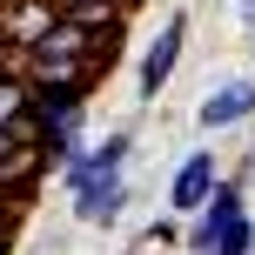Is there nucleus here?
Listing matches in <instances>:
<instances>
[{
	"label": "nucleus",
	"instance_id": "obj_8",
	"mask_svg": "<svg viewBox=\"0 0 255 255\" xmlns=\"http://www.w3.org/2000/svg\"><path fill=\"white\" fill-rule=\"evenodd\" d=\"M27 108H34V88H27V74H0V128H20Z\"/></svg>",
	"mask_w": 255,
	"mask_h": 255
},
{
	"label": "nucleus",
	"instance_id": "obj_10",
	"mask_svg": "<svg viewBox=\"0 0 255 255\" xmlns=\"http://www.w3.org/2000/svg\"><path fill=\"white\" fill-rule=\"evenodd\" d=\"M175 242H181V229H175L168 215H161V222H148V235H141V249H175Z\"/></svg>",
	"mask_w": 255,
	"mask_h": 255
},
{
	"label": "nucleus",
	"instance_id": "obj_11",
	"mask_svg": "<svg viewBox=\"0 0 255 255\" xmlns=\"http://www.w3.org/2000/svg\"><path fill=\"white\" fill-rule=\"evenodd\" d=\"M13 222H20V195L0 188V242H13Z\"/></svg>",
	"mask_w": 255,
	"mask_h": 255
},
{
	"label": "nucleus",
	"instance_id": "obj_7",
	"mask_svg": "<svg viewBox=\"0 0 255 255\" xmlns=\"http://www.w3.org/2000/svg\"><path fill=\"white\" fill-rule=\"evenodd\" d=\"M121 208H128V181L115 175V181H88V188H74V215L81 222H121Z\"/></svg>",
	"mask_w": 255,
	"mask_h": 255
},
{
	"label": "nucleus",
	"instance_id": "obj_6",
	"mask_svg": "<svg viewBox=\"0 0 255 255\" xmlns=\"http://www.w3.org/2000/svg\"><path fill=\"white\" fill-rule=\"evenodd\" d=\"M255 115V81H229L202 101V128H242Z\"/></svg>",
	"mask_w": 255,
	"mask_h": 255
},
{
	"label": "nucleus",
	"instance_id": "obj_2",
	"mask_svg": "<svg viewBox=\"0 0 255 255\" xmlns=\"http://www.w3.org/2000/svg\"><path fill=\"white\" fill-rule=\"evenodd\" d=\"M128 154H134V141H128V134H108V141H94V148H81L74 161L61 168L67 195H74V188H88V181H115L121 168H128Z\"/></svg>",
	"mask_w": 255,
	"mask_h": 255
},
{
	"label": "nucleus",
	"instance_id": "obj_15",
	"mask_svg": "<svg viewBox=\"0 0 255 255\" xmlns=\"http://www.w3.org/2000/svg\"><path fill=\"white\" fill-rule=\"evenodd\" d=\"M0 7H7V0H0Z\"/></svg>",
	"mask_w": 255,
	"mask_h": 255
},
{
	"label": "nucleus",
	"instance_id": "obj_14",
	"mask_svg": "<svg viewBox=\"0 0 255 255\" xmlns=\"http://www.w3.org/2000/svg\"><path fill=\"white\" fill-rule=\"evenodd\" d=\"M134 255H148V249H134Z\"/></svg>",
	"mask_w": 255,
	"mask_h": 255
},
{
	"label": "nucleus",
	"instance_id": "obj_9",
	"mask_svg": "<svg viewBox=\"0 0 255 255\" xmlns=\"http://www.w3.org/2000/svg\"><path fill=\"white\" fill-rule=\"evenodd\" d=\"M208 255H255V222H249V215H235L229 229L215 235V249H208Z\"/></svg>",
	"mask_w": 255,
	"mask_h": 255
},
{
	"label": "nucleus",
	"instance_id": "obj_5",
	"mask_svg": "<svg viewBox=\"0 0 255 255\" xmlns=\"http://www.w3.org/2000/svg\"><path fill=\"white\" fill-rule=\"evenodd\" d=\"M47 20H54V0H7V7H0V47L27 54L40 34H47Z\"/></svg>",
	"mask_w": 255,
	"mask_h": 255
},
{
	"label": "nucleus",
	"instance_id": "obj_4",
	"mask_svg": "<svg viewBox=\"0 0 255 255\" xmlns=\"http://www.w3.org/2000/svg\"><path fill=\"white\" fill-rule=\"evenodd\" d=\"M215 148H195L188 161L175 168V181H168V208L175 215H202V202H208V188H215Z\"/></svg>",
	"mask_w": 255,
	"mask_h": 255
},
{
	"label": "nucleus",
	"instance_id": "obj_1",
	"mask_svg": "<svg viewBox=\"0 0 255 255\" xmlns=\"http://www.w3.org/2000/svg\"><path fill=\"white\" fill-rule=\"evenodd\" d=\"M181 40H188V13H168L161 34H154L148 54H141V81H134L141 101H161V88L175 81V67H181Z\"/></svg>",
	"mask_w": 255,
	"mask_h": 255
},
{
	"label": "nucleus",
	"instance_id": "obj_13",
	"mask_svg": "<svg viewBox=\"0 0 255 255\" xmlns=\"http://www.w3.org/2000/svg\"><path fill=\"white\" fill-rule=\"evenodd\" d=\"M235 13H242V27L255 34V0H235Z\"/></svg>",
	"mask_w": 255,
	"mask_h": 255
},
{
	"label": "nucleus",
	"instance_id": "obj_12",
	"mask_svg": "<svg viewBox=\"0 0 255 255\" xmlns=\"http://www.w3.org/2000/svg\"><path fill=\"white\" fill-rule=\"evenodd\" d=\"M13 154H20V141H13V128H0V168H7Z\"/></svg>",
	"mask_w": 255,
	"mask_h": 255
},
{
	"label": "nucleus",
	"instance_id": "obj_3",
	"mask_svg": "<svg viewBox=\"0 0 255 255\" xmlns=\"http://www.w3.org/2000/svg\"><path fill=\"white\" fill-rule=\"evenodd\" d=\"M235 215H242V181L222 175L215 188H208V202H202V215H195V229H188V249H195V255H208V249H215V235L229 229Z\"/></svg>",
	"mask_w": 255,
	"mask_h": 255
}]
</instances>
